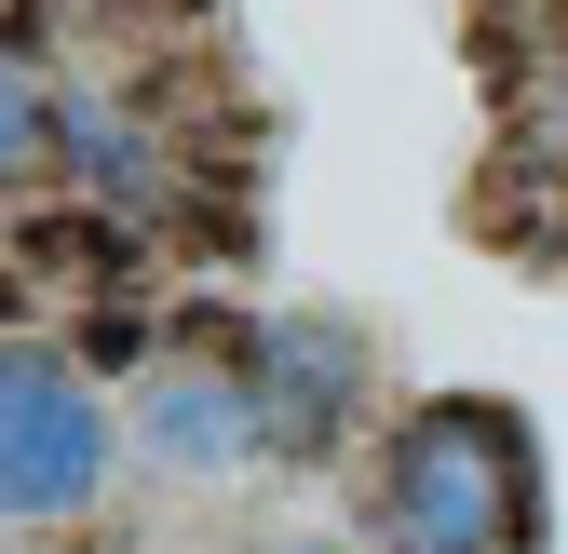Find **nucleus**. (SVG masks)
<instances>
[{
    "instance_id": "4",
    "label": "nucleus",
    "mask_w": 568,
    "mask_h": 554,
    "mask_svg": "<svg viewBox=\"0 0 568 554\" xmlns=\"http://www.w3.org/2000/svg\"><path fill=\"white\" fill-rule=\"evenodd\" d=\"M244 366H257V406H271V447L284 460H312L352 433V392H366V352H352V325H257L244 338Z\"/></svg>"
},
{
    "instance_id": "3",
    "label": "nucleus",
    "mask_w": 568,
    "mask_h": 554,
    "mask_svg": "<svg viewBox=\"0 0 568 554\" xmlns=\"http://www.w3.org/2000/svg\"><path fill=\"white\" fill-rule=\"evenodd\" d=\"M135 433H150V460H176V473H244V460L271 447L257 366H231V352H176V366L150 379V406H135Z\"/></svg>"
},
{
    "instance_id": "8",
    "label": "nucleus",
    "mask_w": 568,
    "mask_h": 554,
    "mask_svg": "<svg viewBox=\"0 0 568 554\" xmlns=\"http://www.w3.org/2000/svg\"><path fill=\"white\" fill-rule=\"evenodd\" d=\"M0 14H14V0H0Z\"/></svg>"
},
{
    "instance_id": "6",
    "label": "nucleus",
    "mask_w": 568,
    "mask_h": 554,
    "mask_svg": "<svg viewBox=\"0 0 568 554\" xmlns=\"http://www.w3.org/2000/svg\"><path fill=\"white\" fill-rule=\"evenodd\" d=\"M541 109H555V150H568V68H555V95H541Z\"/></svg>"
},
{
    "instance_id": "5",
    "label": "nucleus",
    "mask_w": 568,
    "mask_h": 554,
    "mask_svg": "<svg viewBox=\"0 0 568 554\" xmlns=\"http://www.w3.org/2000/svg\"><path fill=\"white\" fill-rule=\"evenodd\" d=\"M54 135H68V122L41 109V82H28V68H14V41H0V176H28V163L54 150Z\"/></svg>"
},
{
    "instance_id": "7",
    "label": "nucleus",
    "mask_w": 568,
    "mask_h": 554,
    "mask_svg": "<svg viewBox=\"0 0 568 554\" xmlns=\"http://www.w3.org/2000/svg\"><path fill=\"white\" fill-rule=\"evenodd\" d=\"M271 554H338V541H271Z\"/></svg>"
},
{
    "instance_id": "1",
    "label": "nucleus",
    "mask_w": 568,
    "mask_h": 554,
    "mask_svg": "<svg viewBox=\"0 0 568 554\" xmlns=\"http://www.w3.org/2000/svg\"><path fill=\"white\" fill-rule=\"evenodd\" d=\"M379 554H541V433L501 392H434L406 406L379 473H366Z\"/></svg>"
},
{
    "instance_id": "2",
    "label": "nucleus",
    "mask_w": 568,
    "mask_h": 554,
    "mask_svg": "<svg viewBox=\"0 0 568 554\" xmlns=\"http://www.w3.org/2000/svg\"><path fill=\"white\" fill-rule=\"evenodd\" d=\"M109 488V406L68 352H0V514H95Z\"/></svg>"
}]
</instances>
